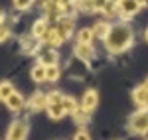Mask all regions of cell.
Returning <instances> with one entry per match:
<instances>
[{"label": "cell", "mask_w": 148, "mask_h": 140, "mask_svg": "<svg viewBox=\"0 0 148 140\" xmlns=\"http://www.w3.org/2000/svg\"><path fill=\"white\" fill-rule=\"evenodd\" d=\"M130 44H132V32H130L128 26H125V24L111 26V32L105 40V46H107L109 51H113V53L125 51Z\"/></svg>", "instance_id": "6da1fadb"}, {"label": "cell", "mask_w": 148, "mask_h": 140, "mask_svg": "<svg viewBox=\"0 0 148 140\" xmlns=\"http://www.w3.org/2000/svg\"><path fill=\"white\" fill-rule=\"evenodd\" d=\"M130 130L138 132V134H146L148 132V113L146 111H140L136 115H132V118H130Z\"/></svg>", "instance_id": "7a4b0ae2"}, {"label": "cell", "mask_w": 148, "mask_h": 140, "mask_svg": "<svg viewBox=\"0 0 148 140\" xmlns=\"http://www.w3.org/2000/svg\"><path fill=\"white\" fill-rule=\"evenodd\" d=\"M26 136H28V124L22 120L12 122L10 130H8V140H26Z\"/></svg>", "instance_id": "3957f363"}, {"label": "cell", "mask_w": 148, "mask_h": 140, "mask_svg": "<svg viewBox=\"0 0 148 140\" xmlns=\"http://www.w3.org/2000/svg\"><path fill=\"white\" fill-rule=\"evenodd\" d=\"M116 8L121 12V16L128 18V16H134L138 12L140 4H138V0H119V2H116Z\"/></svg>", "instance_id": "277c9868"}, {"label": "cell", "mask_w": 148, "mask_h": 140, "mask_svg": "<svg viewBox=\"0 0 148 140\" xmlns=\"http://www.w3.org/2000/svg\"><path fill=\"white\" fill-rule=\"evenodd\" d=\"M71 30H73V20L71 18H67V16H61L59 20H57V28H56V32L63 40H67L69 36H71Z\"/></svg>", "instance_id": "5b68a950"}, {"label": "cell", "mask_w": 148, "mask_h": 140, "mask_svg": "<svg viewBox=\"0 0 148 140\" xmlns=\"http://www.w3.org/2000/svg\"><path fill=\"white\" fill-rule=\"evenodd\" d=\"M44 6H46V20H59V18L63 16V6H61L57 0L47 2Z\"/></svg>", "instance_id": "8992f818"}, {"label": "cell", "mask_w": 148, "mask_h": 140, "mask_svg": "<svg viewBox=\"0 0 148 140\" xmlns=\"http://www.w3.org/2000/svg\"><path fill=\"white\" fill-rule=\"evenodd\" d=\"M97 101H99V95H97V91H87V93L83 95V103H81V107H83L87 113H91L93 109L97 107Z\"/></svg>", "instance_id": "52a82bcc"}, {"label": "cell", "mask_w": 148, "mask_h": 140, "mask_svg": "<svg viewBox=\"0 0 148 140\" xmlns=\"http://www.w3.org/2000/svg\"><path fill=\"white\" fill-rule=\"evenodd\" d=\"M40 44H42V40L40 38H36V36H28V38H24L22 40V47L26 53H34L40 49Z\"/></svg>", "instance_id": "ba28073f"}, {"label": "cell", "mask_w": 148, "mask_h": 140, "mask_svg": "<svg viewBox=\"0 0 148 140\" xmlns=\"http://www.w3.org/2000/svg\"><path fill=\"white\" fill-rule=\"evenodd\" d=\"M56 63H57V53L53 49H44L40 53V65L47 67V65H56Z\"/></svg>", "instance_id": "9c48e42d"}, {"label": "cell", "mask_w": 148, "mask_h": 140, "mask_svg": "<svg viewBox=\"0 0 148 140\" xmlns=\"http://www.w3.org/2000/svg\"><path fill=\"white\" fill-rule=\"evenodd\" d=\"M42 40H44L46 44H49V46H61V44L65 42V40L56 32V28H53V30H47L46 34L42 36Z\"/></svg>", "instance_id": "30bf717a"}, {"label": "cell", "mask_w": 148, "mask_h": 140, "mask_svg": "<svg viewBox=\"0 0 148 140\" xmlns=\"http://www.w3.org/2000/svg\"><path fill=\"white\" fill-rule=\"evenodd\" d=\"M4 103L8 105L10 111H20V109L24 107V99H22V95H20V93H16V91H14V93H12Z\"/></svg>", "instance_id": "8fae6325"}, {"label": "cell", "mask_w": 148, "mask_h": 140, "mask_svg": "<svg viewBox=\"0 0 148 140\" xmlns=\"http://www.w3.org/2000/svg\"><path fill=\"white\" fill-rule=\"evenodd\" d=\"M75 55L81 59H85V61H89L93 57V46L91 44H77L75 47Z\"/></svg>", "instance_id": "7c38bea8"}, {"label": "cell", "mask_w": 148, "mask_h": 140, "mask_svg": "<svg viewBox=\"0 0 148 140\" xmlns=\"http://www.w3.org/2000/svg\"><path fill=\"white\" fill-rule=\"evenodd\" d=\"M132 97H134L136 105H140V107H148V89L144 87V85H142V87H138V89H134Z\"/></svg>", "instance_id": "4fadbf2b"}, {"label": "cell", "mask_w": 148, "mask_h": 140, "mask_svg": "<svg viewBox=\"0 0 148 140\" xmlns=\"http://www.w3.org/2000/svg\"><path fill=\"white\" fill-rule=\"evenodd\" d=\"M111 32V26L107 22H99L95 24V28H93V38H101V40H107V36Z\"/></svg>", "instance_id": "5bb4252c"}, {"label": "cell", "mask_w": 148, "mask_h": 140, "mask_svg": "<svg viewBox=\"0 0 148 140\" xmlns=\"http://www.w3.org/2000/svg\"><path fill=\"white\" fill-rule=\"evenodd\" d=\"M30 105H32V109H36V111H40V109H44V107H47V97L42 93H36L32 99H30Z\"/></svg>", "instance_id": "9a60e30c"}, {"label": "cell", "mask_w": 148, "mask_h": 140, "mask_svg": "<svg viewBox=\"0 0 148 140\" xmlns=\"http://www.w3.org/2000/svg\"><path fill=\"white\" fill-rule=\"evenodd\" d=\"M32 79H34L36 83H44L46 81V67L44 65H36V67H32Z\"/></svg>", "instance_id": "2e32d148"}, {"label": "cell", "mask_w": 148, "mask_h": 140, "mask_svg": "<svg viewBox=\"0 0 148 140\" xmlns=\"http://www.w3.org/2000/svg\"><path fill=\"white\" fill-rule=\"evenodd\" d=\"M32 32H34L36 38H40V40H42V36L47 32V20H44V18H42V20H38V22L34 24V28H32Z\"/></svg>", "instance_id": "e0dca14e"}, {"label": "cell", "mask_w": 148, "mask_h": 140, "mask_svg": "<svg viewBox=\"0 0 148 140\" xmlns=\"http://www.w3.org/2000/svg\"><path fill=\"white\" fill-rule=\"evenodd\" d=\"M63 103V101H61ZM47 105V113H49V117L51 118H61L63 115H65V109H63V105Z\"/></svg>", "instance_id": "ac0fdd59"}, {"label": "cell", "mask_w": 148, "mask_h": 140, "mask_svg": "<svg viewBox=\"0 0 148 140\" xmlns=\"http://www.w3.org/2000/svg\"><path fill=\"white\" fill-rule=\"evenodd\" d=\"M63 109H65V115H75V111H77V103H75V99L73 97H63Z\"/></svg>", "instance_id": "d6986e66"}, {"label": "cell", "mask_w": 148, "mask_h": 140, "mask_svg": "<svg viewBox=\"0 0 148 140\" xmlns=\"http://www.w3.org/2000/svg\"><path fill=\"white\" fill-rule=\"evenodd\" d=\"M12 93H14V87H12L10 81H2L0 83V99H2V101H6Z\"/></svg>", "instance_id": "ffe728a7"}, {"label": "cell", "mask_w": 148, "mask_h": 140, "mask_svg": "<svg viewBox=\"0 0 148 140\" xmlns=\"http://www.w3.org/2000/svg\"><path fill=\"white\" fill-rule=\"evenodd\" d=\"M59 79V67L57 65H47L46 67V81H57Z\"/></svg>", "instance_id": "44dd1931"}, {"label": "cell", "mask_w": 148, "mask_h": 140, "mask_svg": "<svg viewBox=\"0 0 148 140\" xmlns=\"http://www.w3.org/2000/svg\"><path fill=\"white\" fill-rule=\"evenodd\" d=\"M77 40H79V44H91L93 40V30H89V28H83L79 32V36H77Z\"/></svg>", "instance_id": "7402d4cb"}, {"label": "cell", "mask_w": 148, "mask_h": 140, "mask_svg": "<svg viewBox=\"0 0 148 140\" xmlns=\"http://www.w3.org/2000/svg\"><path fill=\"white\" fill-rule=\"evenodd\" d=\"M73 118H75V122H79V124H85V122H87V120H89V113H87V111H85V109H77V111H75V115H73Z\"/></svg>", "instance_id": "603a6c76"}, {"label": "cell", "mask_w": 148, "mask_h": 140, "mask_svg": "<svg viewBox=\"0 0 148 140\" xmlns=\"http://www.w3.org/2000/svg\"><path fill=\"white\" fill-rule=\"evenodd\" d=\"M77 8L83 12H95V4L93 0H77Z\"/></svg>", "instance_id": "cb8c5ba5"}, {"label": "cell", "mask_w": 148, "mask_h": 140, "mask_svg": "<svg viewBox=\"0 0 148 140\" xmlns=\"http://www.w3.org/2000/svg\"><path fill=\"white\" fill-rule=\"evenodd\" d=\"M47 97V105H59L61 101H63V95L57 93V91H51L49 95H46Z\"/></svg>", "instance_id": "d4e9b609"}, {"label": "cell", "mask_w": 148, "mask_h": 140, "mask_svg": "<svg viewBox=\"0 0 148 140\" xmlns=\"http://www.w3.org/2000/svg\"><path fill=\"white\" fill-rule=\"evenodd\" d=\"M8 36H10V28H8L4 22H0V42L8 40Z\"/></svg>", "instance_id": "484cf974"}, {"label": "cell", "mask_w": 148, "mask_h": 140, "mask_svg": "<svg viewBox=\"0 0 148 140\" xmlns=\"http://www.w3.org/2000/svg\"><path fill=\"white\" fill-rule=\"evenodd\" d=\"M114 10H116V2H111V0H109V2H107V6H105V14H107V16H113L114 14Z\"/></svg>", "instance_id": "4316f807"}, {"label": "cell", "mask_w": 148, "mask_h": 140, "mask_svg": "<svg viewBox=\"0 0 148 140\" xmlns=\"http://www.w3.org/2000/svg\"><path fill=\"white\" fill-rule=\"evenodd\" d=\"M73 140H91V136H89L87 130H79V132L73 136Z\"/></svg>", "instance_id": "83f0119b"}, {"label": "cell", "mask_w": 148, "mask_h": 140, "mask_svg": "<svg viewBox=\"0 0 148 140\" xmlns=\"http://www.w3.org/2000/svg\"><path fill=\"white\" fill-rule=\"evenodd\" d=\"M107 2L109 0H93V4H95V10H105V6H107Z\"/></svg>", "instance_id": "f1b7e54d"}, {"label": "cell", "mask_w": 148, "mask_h": 140, "mask_svg": "<svg viewBox=\"0 0 148 140\" xmlns=\"http://www.w3.org/2000/svg\"><path fill=\"white\" fill-rule=\"evenodd\" d=\"M32 2H34V0H14V4H16L18 8H28Z\"/></svg>", "instance_id": "f546056e"}, {"label": "cell", "mask_w": 148, "mask_h": 140, "mask_svg": "<svg viewBox=\"0 0 148 140\" xmlns=\"http://www.w3.org/2000/svg\"><path fill=\"white\" fill-rule=\"evenodd\" d=\"M138 4L140 6H148V0H138Z\"/></svg>", "instance_id": "4dcf8cb0"}, {"label": "cell", "mask_w": 148, "mask_h": 140, "mask_svg": "<svg viewBox=\"0 0 148 140\" xmlns=\"http://www.w3.org/2000/svg\"><path fill=\"white\" fill-rule=\"evenodd\" d=\"M144 87H146V89H148V79H146V83H144Z\"/></svg>", "instance_id": "1f68e13d"}, {"label": "cell", "mask_w": 148, "mask_h": 140, "mask_svg": "<svg viewBox=\"0 0 148 140\" xmlns=\"http://www.w3.org/2000/svg\"><path fill=\"white\" fill-rule=\"evenodd\" d=\"M144 38H146V40H148V30H146V34H144Z\"/></svg>", "instance_id": "d6a6232c"}, {"label": "cell", "mask_w": 148, "mask_h": 140, "mask_svg": "<svg viewBox=\"0 0 148 140\" xmlns=\"http://www.w3.org/2000/svg\"><path fill=\"white\" fill-rule=\"evenodd\" d=\"M0 22H2V10H0Z\"/></svg>", "instance_id": "836d02e7"}]
</instances>
